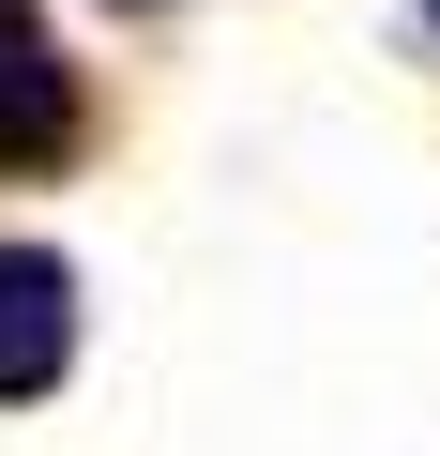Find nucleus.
I'll list each match as a JSON object with an SVG mask.
<instances>
[{
	"instance_id": "f257e3e1",
	"label": "nucleus",
	"mask_w": 440,
	"mask_h": 456,
	"mask_svg": "<svg viewBox=\"0 0 440 456\" xmlns=\"http://www.w3.org/2000/svg\"><path fill=\"white\" fill-rule=\"evenodd\" d=\"M76 152V61L31 0H0V183L16 167H61Z\"/></svg>"
},
{
	"instance_id": "f03ea898",
	"label": "nucleus",
	"mask_w": 440,
	"mask_h": 456,
	"mask_svg": "<svg viewBox=\"0 0 440 456\" xmlns=\"http://www.w3.org/2000/svg\"><path fill=\"white\" fill-rule=\"evenodd\" d=\"M76 365V274L46 244H0V395H61Z\"/></svg>"
},
{
	"instance_id": "7ed1b4c3",
	"label": "nucleus",
	"mask_w": 440,
	"mask_h": 456,
	"mask_svg": "<svg viewBox=\"0 0 440 456\" xmlns=\"http://www.w3.org/2000/svg\"><path fill=\"white\" fill-rule=\"evenodd\" d=\"M425 16H440V0H425Z\"/></svg>"
}]
</instances>
